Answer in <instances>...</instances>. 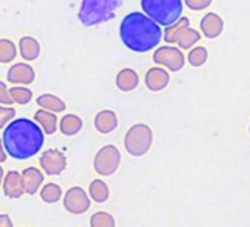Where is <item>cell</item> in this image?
Instances as JSON below:
<instances>
[{
  "label": "cell",
  "mask_w": 250,
  "mask_h": 227,
  "mask_svg": "<svg viewBox=\"0 0 250 227\" xmlns=\"http://www.w3.org/2000/svg\"><path fill=\"white\" fill-rule=\"evenodd\" d=\"M2 140L9 157L15 159H28L43 148L44 132L39 123L28 118H18L5 127Z\"/></svg>",
  "instance_id": "1"
},
{
  "label": "cell",
  "mask_w": 250,
  "mask_h": 227,
  "mask_svg": "<svg viewBox=\"0 0 250 227\" xmlns=\"http://www.w3.org/2000/svg\"><path fill=\"white\" fill-rule=\"evenodd\" d=\"M119 37L130 50L145 53L159 45L162 40V30L149 15L131 12L122 20L119 25Z\"/></svg>",
  "instance_id": "2"
},
{
  "label": "cell",
  "mask_w": 250,
  "mask_h": 227,
  "mask_svg": "<svg viewBox=\"0 0 250 227\" xmlns=\"http://www.w3.org/2000/svg\"><path fill=\"white\" fill-rule=\"evenodd\" d=\"M121 0H81L78 20L85 27L104 24L115 18Z\"/></svg>",
  "instance_id": "3"
},
{
  "label": "cell",
  "mask_w": 250,
  "mask_h": 227,
  "mask_svg": "<svg viewBox=\"0 0 250 227\" xmlns=\"http://www.w3.org/2000/svg\"><path fill=\"white\" fill-rule=\"evenodd\" d=\"M142 9L159 25L168 27L181 18L183 2L181 0H142Z\"/></svg>",
  "instance_id": "4"
},
{
  "label": "cell",
  "mask_w": 250,
  "mask_h": 227,
  "mask_svg": "<svg viewBox=\"0 0 250 227\" xmlns=\"http://www.w3.org/2000/svg\"><path fill=\"white\" fill-rule=\"evenodd\" d=\"M153 143V132L147 124L133 126L124 137V146L131 157H143Z\"/></svg>",
  "instance_id": "5"
},
{
  "label": "cell",
  "mask_w": 250,
  "mask_h": 227,
  "mask_svg": "<svg viewBox=\"0 0 250 227\" xmlns=\"http://www.w3.org/2000/svg\"><path fill=\"white\" fill-rule=\"evenodd\" d=\"M121 164V152L113 145L103 146L94 157V170L100 176H112Z\"/></svg>",
  "instance_id": "6"
},
{
  "label": "cell",
  "mask_w": 250,
  "mask_h": 227,
  "mask_svg": "<svg viewBox=\"0 0 250 227\" xmlns=\"http://www.w3.org/2000/svg\"><path fill=\"white\" fill-rule=\"evenodd\" d=\"M153 61L158 65H162V67H165L167 69H169L172 72H177V71L183 69V67L186 64L183 52L180 49L174 47V46H162L158 50H155Z\"/></svg>",
  "instance_id": "7"
},
{
  "label": "cell",
  "mask_w": 250,
  "mask_h": 227,
  "mask_svg": "<svg viewBox=\"0 0 250 227\" xmlns=\"http://www.w3.org/2000/svg\"><path fill=\"white\" fill-rule=\"evenodd\" d=\"M63 206L71 214H84L90 208V195H87V192L83 187L74 186L66 190L63 196Z\"/></svg>",
  "instance_id": "8"
},
{
  "label": "cell",
  "mask_w": 250,
  "mask_h": 227,
  "mask_svg": "<svg viewBox=\"0 0 250 227\" xmlns=\"http://www.w3.org/2000/svg\"><path fill=\"white\" fill-rule=\"evenodd\" d=\"M40 165L49 176H59L66 168V157L58 149H47L40 157Z\"/></svg>",
  "instance_id": "9"
},
{
  "label": "cell",
  "mask_w": 250,
  "mask_h": 227,
  "mask_svg": "<svg viewBox=\"0 0 250 227\" xmlns=\"http://www.w3.org/2000/svg\"><path fill=\"white\" fill-rule=\"evenodd\" d=\"M8 81L12 83V84H24V86H28L34 81L36 78V71L31 65L28 64H24V62H20V64H15L9 68L8 74Z\"/></svg>",
  "instance_id": "10"
},
{
  "label": "cell",
  "mask_w": 250,
  "mask_h": 227,
  "mask_svg": "<svg viewBox=\"0 0 250 227\" xmlns=\"http://www.w3.org/2000/svg\"><path fill=\"white\" fill-rule=\"evenodd\" d=\"M200 30H202V34L206 39H216L224 31V21H222V18L218 14L209 12V14H206L202 18Z\"/></svg>",
  "instance_id": "11"
},
{
  "label": "cell",
  "mask_w": 250,
  "mask_h": 227,
  "mask_svg": "<svg viewBox=\"0 0 250 227\" xmlns=\"http://www.w3.org/2000/svg\"><path fill=\"white\" fill-rule=\"evenodd\" d=\"M3 192L8 198H12V199L21 198L25 193L22 173L20 174L18 171H9L3 179Z\"/></svg>",
  "instance_id": "12"
},
{
  "label": "cell",
  "mask_w": 250,
  "mask_h": 227,
  "mask_svg": "<svg viewBox=\"0 0 250 227\" xmlns=\"http://www.w3.org/2000/svg\"><path fill=\"white\" fill-rule=\"evenodd\" d=\"M145 83L150 91H161L169 84V74L164 68H150L146 72Z\"/></svg>",
  "instance_id": "13"
},
{
  "label": "cell",
  "mask_w": 250,
  "mask_h": 227,
  "mask_svg": "<svg viewBox=\"0 0 250 227\" xmlns=\"http://www.w3.org/2000/svg\"><path fill=\"white\" fill-rule=\"evenodd\" d=\"M94 127L99 133L107 135L112 133L118 127V117L110 109H102L94 117Z\"/></svg>",
  "instance_id": "14"
},
{
  "label": "cell",
  "mask_w": 250,
  "mask_h": 227,
  "mask_svg": "<svg viewBox=\"0 0 250 227\" xmlns=\"http://www.w3.org/2000/svg\"><path fill=\"white\" fill-rule=\"evenodd\" d=\"M22 180H24V187H25V193L28 195H36L42 184H43V173L36 168V167H28L22 171Z\"/></svg>",
  "instance_id": "15"
},
{
  "label": "cell",
  "mask_w": 250,
  "mask_h": 227,
  "mask_svg": "<svg viewBox=\"0 0 250 227\" xmlns=\"http://www.w3.org/2000/svg\"><path fill=\"white\" fill-rule=\"evenodd\" d=\"M140 83L139 74L131 68H124L116 75V87L121 91H131Z\"/></svg>",
  "instance_id": "16"
},
{
  "label": "cell",
  "mask_w": 250,
  "mask_h": 227,
  "mask_svg": "<svg viewBox=\"0 0 250 227\" xmlns=\"http://www.w3.org/2000/svg\"><path fill=\"white\" fill-rule=\"evenodd\" d=\"M34 120L39 123V126L43 129V132L46 135H53L58 129V117H56V112L47 111V109H39L34 115Z\"/></svg>",
  "instance_id": "17"
},
{
  "label": "cell",
  "mask_w": 250,
  "mask_h": 227,
  "mask_svg": "<svg viewBox=\"0 0 250 227\" xmlns=\"http://www.w3.org/2000/svg\"><path fill=\"white\" fill-rule=\"evenodd\" d=\"M40 43L30 36H25L20 40V55L24 61H36L40 56Z\"/></svg>",
  "instance_id": "18"
},
{
  "label": "cell",
  "mask_w": 250,
  "mask_h": 227,
  "mask_svg": "<svg viewBox=\"0 0 250 227\" xmlns=\"http://www.w3.org/2000/svg\"><path fill=\"white\" fill-rule=\"evenodd\" d=\"M59 129H61V133L65 136H75L83 129V120L78 115H75V114H68V115H65L61 120Z\"/></svg>",
  "instance_id": "19"
},
{
  "label": "cell",
  "mask_w": 250,
  "mask_h": 227,
  "mask_svg": "<svg viewBox=\"0 0 250 227\" xmlns=\"http://www.w3.org/2000/svg\"><path fill=\"white\" fill-rule=\"evenodd\" d=\"M37 105L40 108L52 111V112H63L66 109V103L56 94H50V93L40 94L37 97Z\"/></svg>",
  "instance_id": "20"
},
{
  "label": "cell",
  "mask_w": 250,
  "mask_h": 227,
  "mask_svg": "<svg viewBox=\"0 0 250 227\" xmlns=\"http://www.w3.org/2000/svg\"><path fill=\"white\" fill-rule=\"evenodd\" d=\"M187 27H190V20L186 18V17H181L178 21H175L174 24H171V25H168V27L165 28V39H164V40H165L167 43H169V45L177 43L178 39H180V36H181V33H183Z\"/></svg>",
  "instance_id": "21"
},
{
  "label": "cell",
  "mask_w": 250,
  "mask_h": 227,
  "mask_svg": "<svg viewBox=\"0 0 250 227\" xmlns=\"http://www.w3.org/2000/svg\"><path fill=\"white\" fill-rule=\"evenodd\" d=\"M88 195L94 202L103 204L109 199V186L103 180H93L88 186Z\"/></svg>",
  "instance_id": "22"
},
{
  "label": "cell",
  "mask_w": 250,
  "mask_h": 227,
  "mask_svg": "<svg viewBox=\"0 0 250 227\" xmlns=\"http://www.w3.org/2000/svg\"><path fill=\"white\" fill-rule=\"evenodd\" d=\"M17 53H18V50L12 40L0 39V64L12 62L17 58Z\"/></svg>",
  "instance_id": "23"
},
{
  "label": "cell",
  "mask_w": 250,
  "mask_h": 227,
  "mask_svg": "<svg viewBox=\"0 0 250 227\" xmlns=\"http://www.w3.org/2000/svg\"><path fill=\"white\" fill-rule=\"evenodd\" d=\"M40 198L46 204H55L62 198V189L56 183H47L40 190Z\"/></svg>",
  "instance_id": "24"
},
{
  "label": "cell",
  "mask_w": 250,
  "mask_h": 227,
  "mask_svg": "<svg viewBox=\"0 0 250 227\" xmlns=\"http://www.w3.org/2000/svg\"><path fill=\"white\" fill-rule=\"evenodd\" d=\"M199 40H200V33L196 31L194 28L187 27V28L181 33V36H180V39H178L177 43H178V46H180L181 49H191Z\"/></svg>",
  "instance_id": "25"
},
{
  "label": "cell",
  "mask_w": 250,
  "mask_h": 227,
  "mask_svg": "<svg viewBox=\"0 0 250 227\" xmlns=\"http://www.w3.org/2000/svg\"><path fill=\"white\" fill-rule=\"evenodd\" d=\"M91 227H115V218L104 211H99L91 215L90 218Z\"/></svg>",
  "instance_id": "26"
},
{
  "label": "cell",
  "mask_w": 250,
  "mask_h": 227,
  "mask_svg": "<svg viewBox=\"0 0 250 227\" xmlns=\"http://www.w3.org/2000/svg\"><path fill=\"white\" fill-rule=\"evenodd\" d=\"M187 59H188L191 67H202L208 61V50H206V47H203V46L193 47L188 52Z\"/></svg>",
  "instance_id": "27"
},
{
  "label": "cell",
  "mask_w": 250,
  "mask_h": 227,
  "mask_svg": "<svg viewBox=\"0 0 250 227\" xmlns=\"http://www.w3.org/2000/svg\"><path fill=\"white\" fill-rule=\"evenodd\" d=\"M11 96L14 99L15 103L18 105H27L31 102V97H33V91L27 87H12L11 90Z\"/></svg>",
  "instance_id": "28"
},
{
  "label": "cell",
  "mask_w": 250,
  "mask_h": 227,
  "mask_svg": "<svg viewBox=\"0 0 250 227\" xmlns=\"http://www.w3.org/2000/svg\"><path fill=\"white\" fill-rule=\"evenodd\" d=\"M17 115V111L11 105L0 106V130L5 129L9 121H12Z\"/></svg>",
  "instance_id": "29"
},
{
  "label": "cell",
  "mask_w": 250,
  "mask_h": 227,
  "mask_svg": "<svg viewBox=\"0 0 250 227\" xmlns=\"http://www.w3.org/2000/svg\"><path fill=\"white\" fill-rule=\"evenodd\" d=\"M184 3L191 11H202V9H206L212 3V0H184Z\"/></svg>",
  "instance_id": "30"
},
{
  "label": "cell",
  "mask_w": 250,
  "mask_h": 227,
  "mask_svg": "<svg viewBox=\"0 0 250 227\" xmlns=\"http://www.w3.org/2000/svg\"><path fill=\"white\" fill-rule=\"evenodd\" d=\"M0 103L2 105H12L15 103L12 96H11V91L8 90L6 84L3 81H0Z\"/></svg>",
  "instance_id": "31"
},
{
  "label": "cell",
  "mask_w": 250,
  "mask_h": 227,
  "mask_svg": "<svg viewBox=\"0 0 250 227\" xmlns=\"http://www.w3.org/2000/svg\"><path fill=\"white\" fill-rule=\"evenodd\" d=\"M14 223L8 214H0V227H12Z\"/></svg>",
  "instance_id": "32"
},
{
  "label": "cell",
  "mask_w": 250,
  "mask_h": 227,
  "mask_svg": "<svg viewBox=\"0 0 250 227\" xmlns=\"http://www.w3.org/2000/svg\"><path fill=\"white\" fill-rule=\"evenodd\" d=\"M6 157H8L6 148H5V145H3V140H0V164L6 161Z\"/></svg>",
  "instance_id": "33"
},
{
  "label": "cell",
  "mask_w": 250,
  "mask_h": 227,
  "mask_svg": "<svg viewBox=\"0 0 250 227\" xmlns=\"http://www.w3.org/2000/svg\"><path fill=\"white\" fill-rule=\"evenodd\" d=\"M3 179H5V173H3V168L0 167V184L3 183Z\"/></svg>",
  "instance_id": "34"
},
{
  "label": "cell",
  "mask_w": 250,
  "mask_h": 227,
  "mask_svg": "<svg viewBox=\"0 0 250 227\" xmlns=\"http://www.w3.org/2000/svg\"><path fill=\"white\" fill-rule=\"evenodd\" d=\"M249 133H250V127H249Z\"/></svg>",
  "instance_id": "35"
}]
</instances>
